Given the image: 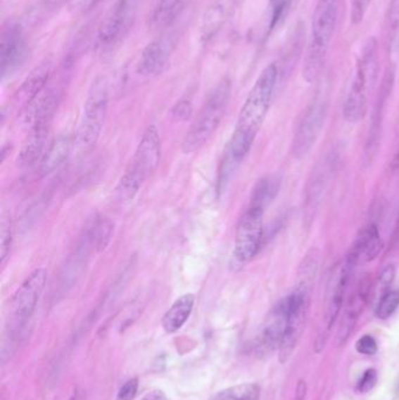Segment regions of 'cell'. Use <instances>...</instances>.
I'll return each instance as SVG.
<instances>
[{
    "label": "cell",
    "mask_w": 399,
    "mask_h": 400,
    "mask_svg": "<svg viewBox=\"0 0 399 400\" xmlns=\"http://www.w3.org/2000/svg\"><path fill=\"white\" fill-rule=\"evenodd\" d=\"M308 310V288L300 285L270 311L258 338V348L267 352L279 349L281 362H286L301 337Z\"/></svg>",
    "instance_id": "obj_1"
},
{
    "label": "cell",
    "mask_w": 399,
    "mask_h": 400,
    "mask_svg": "<svg viewBox=\"0 0 399 400\" xmlns=\"http://www.w3.org/2000/svg\"><path fill=\"white\" fill-rule=\"evenodd\" d=\"M277 81L278 67L275 63H271L261 72L247 95L229 141V153L233 162H240L250 153L255 137L267 116Z\"/></svg>",
    "instance_id": "obj_2"
},
{
    "label": "cell",
    "mask_w": 399,
    "mask_h": 400,
    "mask_svg": "<svg viewBox=\"0 0 399 400\" xmlns=\"http://www.w3.org/2000/svg\"><path fill=\"white\" fill-rule=\"evenodd\" d=\"M341 0H317L312 14L308 47L305 52L302 75L309 84L315 82L322 73L327 53L336 28Z\"/></svg>",
    "instance_id": "obj_3"
},
{
    "label": "cell",
    "mask_w": 399,
    "mask_h": 400,
    "mask_svg": "<svg viewBox=\"0 0 399 400\" xmlns=\"http://www.w3.org/2000/svg\"><path fill=\"white\" fill-rule=\"evenodd\" d=\"M379 70V46L375 38L367 40L358 58L350 87L344 100L343 115L349 123H357L365 117L370 91Z\"/></svg>",
    "instance_id": "obj_4"
},
{
    "label": "cell",
    "mask_w": 399,
    "mask_h": 400,
    "mask_svg": "<svg viewBox=\"0 0 399 400\" xmlns=\"http://www.w3.org/2000/svg\"><path fill=\"white\" fill-rule=\"evenodd\" d=\"M160 155L162 144L160 131L155 124H150L143 133L130 165L118 181L116 191L120 198L125 200L134 199L146 179L160 165Z\"/></svg>",
    "instance_id": "obj_5"
},
{
    "label": "cell",
    "mask_w": 399,
    "mask_h": 400,
    "mask_svg": "<svg viewBox=\"0 0 399 400\" xmlns=\"http://www.w3.org/2000/svg\"><path fill=\"white\" fill-rule=\"evenodd\" d=\"M229 96L231 82L227 79H224L210 93L199 115L186 133L184 141L182 143L183 153L186 155L195 153L211 138L222 122L229 105Z\"/></svg>",
    "instance_id": "obj_6"
},
{
    "label": "cell",
    "mask_w": 399,
    "mask_h": 400,
    "mask_svg": "<svg viewBox=\"0 0 399 400\" xmlns=\"http://www.w3.org/2000/svg\"><path fill=\"white\" fill-rule=\"evenodd\" d=\"M265 209L250 205L240 217L234 234L233 258L240 265H246L253 260L260 250L264 238Z\"/></svg>",
    "instance_id": "obj_7"
},
{
    "label": "cell",
    "mask_w": 399,
    "mask_h": 400,
    "mask_svg": "<svg viewBox=\"0 0 399 400\" xmlns=\"http://www.w3.org/2000/svg\"><path fill=\"white\" fill-rule=\"evenodd\" d=\"M108 108L107 84L95 81L84 102V114L77 129V143L82 148L94 146L103 129Z\"/></svg>",
    "instance_id": "obj_8"
},
{
    "label": "cell",
    "mask_w": 399,
    "mask_h": 400,
    "mask_svg": "<svg viewBox=\"0 0 399 400\" xmlns=\"http://www.w3.org/2000/svg\"><path fill=\"white\" fill-rule=\"evenodd\" d=\"M357 267V262L347 255L343 264L338 268V271L333 275L328 285L327 292L326 313H324V330L319 335L317 340V347L323 348L326 344L327 338L329 335L331 327L336 322L341 310L343 308L344 299L347 294L351 276L354 274L355 268Z\"/></svg>",
    "instance_id": "obj_9"
},
{
    "label": "cell",
    "mask_w": 399,
    "mask_h": 400,
    "mask_svg": "<svg viewBox=\"0 0 399 400\" xmlns=\"http://www.w3.org/2000/svg\"><path fill=\"white\" fill-rule=\"evenodd\" d=\"M47 282L45 268H37L25 278L11 299V318L15 327L21 328L34 313Z\"/></svg>",
    "instance_id": "obj_10"
},
{
    "label": "cell",
    "mask_w": 399,
    "mask_h": 400,
    "mask_svg": "<svg viewBox=\"0 0 399 400\" xmlns=\"http://www.w3.org/2000/svg\"><path fill=\"white\" fill-rule=\"evenodd\" d=\"M326 117L327 108L323 103H314L307 109L293 137V156L300 160L312 150L322 131Z\"/></svg>",
    "instance_id": "obj_11"
},
{
    "label": "cell",
    "mask_w": 399,
    "mask_h": 400,
    "mask_svg": "<svg viewBox=\"0 0 399 400\" xmlns=\"http://www.w3.org/2000/svg\"><path fill=\"white\" fill-rule=\"evenodd\" d=\"M27 56V42L20 26L8 22L0 37V72L3 77L11 75L24 63Z\"/></svg>",
    "instance_id": "obj_12"
},
{
    "label": "cell",
    "mask_w": 399,
    "mask_h": 400,
    "mask_svg": "<svg viewBox=\"0 0 399 400\" xmlns=\"http://www.w3.org/2000/svg\"><path fill=\"white\" fill-rule=\"evenodd\" d=\"M175 49L176 38L174 34H164L155 39L141 54L137 72L146 77L160 75L170 63Z\"/></svg>",
    "instance_id": "obj_13"
},
{
    "label": "cell",
    "mask_w": 399,
    "mask_h": 400,
    "mask_svg": "<svg viewBox=\"0 0 399 400\" xmlns=\"http://www.w3.org/2000/svg\"><path fill=\"white\" fill-rule=\"evenodd\" d=\"M241 0H215L205 11L201 20V40L204 44L213 40L229 24L239 8Z\"/></svg>",
    "instance_id": "obj_14"
},
{
    "label": "cell",
    "mask_w": 399,
    "mask_h": 400,
    "mask_svg": "<svg viewBox=\"0 0 399 400\" xmlns=\"http://www.w3.org/2000/svg\"><path fill=\"white\" fill-rule=\"evenodd\" d=\"M59 93L52 87H46L24 112L25 124L28 129L34 127L49 126L59 105Z\"/></svg>",
    "instance_id": "obj_15"
},
{
    "label": "cell",
    "mask_w": 399,
    "mask_h": 400,
    "mask_svg": "<svg viewBox=\"0 0 399 400\" xmlns=\"http://www.w3.org/2000/svg\"><path fill=\"white\" fill-rule=\"evenodd\" d=\"M370 295H372V285L367 280H363L357 285V288L355 289L354 292L349 296L344 306L340 329H338V342L342 344L347 341L349 335L357 323L365 304L370 299Z\"/></svg>",
    "instance_id": "obj_16"
},
{
    "label": "cell",
    "mask_w": 399,
    "mask_h": 400,
    "mask_svg": "<svg viewBox=\"0 0 399 400\" xmlns=\"http://www.w3.org/2000/svg\"><path fill=\"white\" fill-rule=\"evenodd\" d=\"M51 77H52V65L49 61L35 67L26 77V80L21 84L17 94L14 96V102L18 108L24 110L47 87Z\"/></svg>",
    "instance_id": "obj_17"
},
{
    "label": "cell",
    "mask_w": 399,
    "mask_h": 400,
    "mask_svg": "<svg viewBox=\"0 0 399 400\" xmlns=\"http://www.w3.org/2000/svg\"><path fill=\"white\" fill-rule=\"evenodd\" d=\"M382 247V239L379 228L372 224L360 232L357 238L355 239L354 244L351 245L348 255L354 259L357 264L372 262L379 257Z\"/></svg>",
    "instance_id": "obj_18"
},
{
    "label": "cell",
    "mask_w": 399,
    "mask_h": 400,
    "mask_svg": "<svg viewBox=\"0 0 399 400\" xmlns=\"http://www.w3.org/2000/svg\"><path fill=\"white\" fill-rule=\"evenodd\" d=\"M129 18H130V8L125 1H121L100 28L98 41L101 47L110 46L121 37V34H123V32L128 26Z\"/></svg>",
    "instance_id": "obj_19"
},
{
    "label": "cell",
    "mask_w": 399,
    "mask_h": 400,
    "mask_svg": "<svg viewBox=\"0 0 399 400\" xmlns=\"http://www.w3.org/2000/svg\"><path fill=\"white\" fill-rule=\"evenodd\" d=\"M393 74H388L386 79H384L382 89H381L379 100H377V105H376L375 112H374V116H372V127H370V130H369L368 141H367V146H365V156H367L369 160H372V157L375 156L377 148H379L383 109H384L386 98L389 95L390 88L393 86Z\"/></svg>",
    "instance_id": "obj_20"
},
{
    "label": "cell",
    "mask_w": 399,
    "mask_h": 400,
    "mask_svg": "<svg viewBox=\"0 0 399 400\" xmlns=\"http://www.w3.org/2000/svg\"><path fill=\"white\" fill-rule=\"evenodd\" d=\"M195 306V296L184 294L175 301L174 304L164 314L162 327L167 334H174L179 330L189 320Z\"/></svg>",
    "instance_id": "obj_21"
},
{
    "label": "cell",
    "mask_w": 399,
    "mask_h": 400,
    "mask_svg": "<svg viewBox=\"0 0 399 400\" xmlns=\"http://www.w3.org/2000/svg\"><path fill=\"white\" fill-rule=\"evenodd\" d=\"M49 126H39L28 129L27 136L25 138L20 151L17 157L18 164L31 165L42 156L45 149L46 139L49 136Z\"/></svg>",
    "instance_id": "obj_22"
},
{
    "label": "cell",
    "mask_w": 399,
    "mask_h": 400,
    "mask_svg": "<svg viewBox=\"0 0 399 400\" xmlns=\"http://www.w3.org/2000/svg\"><path fill=\"white\" fill-rule=\"evenodd\" d=\"M72 142L68 137H59L51 144L39 164L38 174L40 177L52 174L53 171L61 167L70 157Z\"/></svg>",
    "instance_id": "obj_23"
},
{
    "label": "cell",
    "mask_w": 399,
    "mask_h": 400,
    "mask_svg": "<svg viewBox=\"0 0 399 400\" xmlns=\"http://www.w3.org/2000/svg\"><path fill=\"white\" fill-rule=\"evenodd\" d=\"M190 1L191 0H160L150 14V27L160 30L170 26Z\"/></svg>",
    "instance_id": "obj_24"
},
{
    "label": "cell",
    "mask_w": 399,
    "mask_h": 400,
    "mask_svg": "<svg viewBox=\"0 0 399 400\" xmlns=\"http://www.w3.org/2000/svg\"><path fill=\"white\" fill-rule=\"evenodd\" d=\"M280 185H281V179L277 174H271V176L260 179L252 191L250 205L266 209L278 195Z\"/></svg>",
    "instance_id": "obj_25"
},
{
    "label": "cell",
    "mask_w": 399,
    "mask_h": 400,
    "mask_svg": "<svg viewBox=\"0 0 399 400\" xmlns=\"http://www.w3.org/2000/svg\"><path fill=\"white\" fill-rule=\"evenodd\" d=\"M328 172H330V167L328 162L321 164L312 174V179L309 181L307 188V205L310 209H315L317 202L321 199L323 190L326 188L327 181H328Z\"/></svg>",
    "instance_id": "obj_26"
},
{
    "label": "cell",
    "mask_w": 399,
    "mask_h": 400,
    "mask_svg": "<svg viewBox=\"0 0 399 400\" xmlns=\"http://www.w3.org/2000/svg\"><path fill=\"white\" fill-rule=\"evenodd\" d=\"M260 387L257 384L245 383L219 391L211 400H259Z\"/></svg>",
    "instance_id": "obj_27"
},
{
    "label": "cell",
    "mask_w": 399,
    "mask_h": 400,
    "mask_svg": "<svg viewBox=\"0 0 399 400\" xmlns=\"http://www.w3.org/2000/svg\"><path fill=\"white\" fill-rule=\"evenodd\" d=\"M399 306L398 290H389L379 299L376 307V316L381 320H386L396 311Z\"/></svg>",
    "instance_id": "obj_28"
},
{
    "label": "cell",
    "mask_w": 399,
    "mask_h": 400,
    "mask_svg": "<svg viewBox=\"0 0 399 400\" xmlns=\"http://www.w3.org/2000/svg\"><path fill=\"white\" fill-rule=\"evenodd\" d=\"M93 233H91V239L95 248L99 252L103 251L107 247L109 241L111 239V233H113V226L109 221H99L94 227H93Z\"/></svg>",
    "instance_id": "obj_29"
},
{
    "label": "cell",
    "mask_w": 399,
    "mask_h": 400,
    "mask_svg": "<svg viewBox=\"0 0 399 400\" xmlns=\"http://www.w3.org/2000/svg\"><path fill=\"white\" fill-rule=\"evenodd\" d=\"M388 28L393 46L399 45V0H391L388 11Z\"/></svg>",
    "instance_id": "obj_30"
},
{
    "label": "cell",
    "mask_w": 399,
    "mask_h": 400,
    "mask_svg": "<svg viewBox=\"0 0 399 400\" xmlns=\"http://www.w3.org/2000/svg\"><path fill=\"white\" fill-rule=\"evenodd\" d=\"M0 262L5 264L7 257L10 254L11 245H12V231H11L10 221L3 217L0 224Z\"/></svg>",
    "instance_id": "obj_31"
},
{
    "label": "cell",
    "mask_w": 399,
    "mask_h": 400,
    "mask_svg": "<svg viewBox=\"0 0 399 400\" xmlns=\"http://www.w3.org/2000/svg\"><path fill=\"white\" fill-rule=\"evenodd\" d=\"M395 274H396V271H395V267L393 265L388 266V267L383 269L382 273L379 275L377 289H376V295L379 296V299L386 292H389L391 283L395 280Z\"/></svg>",
    "instance_id": "obj_32"
},
{
    "label": "cell",
    "mask_w": 399,
    "mask_h": 400,
    "mask_svg": "<svg viewBox=\"0 0 399 400\" xmlns=\"http://www.w3.org/2000/svg\"><path fill=\"white\" fill-rule=\"evenodd\" d=\"M292 0H270L271 8V28L275 27L291 6Z\"/></svg>",
    "instance_id": "obj_33"
},
{
    "label": "cell",
    "mask_w": 399,
    "mask_h": 400,
    "mask_svg": "<svg viewBox=\"0 0 399 400\" xmlns=\"http://www.w3.org/2000/svg\"><path fill=\"white\" fill-rule=\"evenodd\" d=\"M372 1V0H350V20L353 24H361Z\"/></svg>",
    "instance_id": "obj_34"
},
{
    "label": "cell",
    "mask_w": 399,
    "mask_h": 400,
    "mask_svg": "<svg viewBox=\"0 0 399 400\" xmlns=\"http://www.w3.org/2000/svg\"><path fill=\"white\" fill-rule=\"evenodd\" d=\"M355 348L357 350L358 354H362V355L365 356H372L375 355L376 352H377L379 345H377V342H376L375 338L370 336V335H365V336H362V337L356 342Z\"/></svg>",
    "instance_id": "obj_35"
},
{
    "label": "cell",
    "mask_w": 399,
    "mask_h": 400,
    "mask_svg": "<svg viewBox=\"0 0 399 400\" xmlns=\"http://www.w3.org/2000/svg\"><path fill=\"white\" fill-rule=\"evenodd\" d=\"M376 383H377V373H376V370L368 369L367 371H365V373L362 375L361 378L358 380L356 390L360 394H367V392L372 391L375 387Z\"/></svg>",
    "instance_id": "obj_36"
},
{
    "label": "cell",
    "mask_w": 399,
    "mask_h": 400,
    "mask_svg": "<svg viewBox=\"0 0 399 400\" xmlns=\"http://www.w3.org/2000/svg\"><path fill=\"white\" fill-rule=\"evenodd\" d=\"M139 390V380L132 378L125 382L118 390V400H132Z\"/></svg>",
    "instance_id": "obj_37"
},
{
    "label": "cell",
    "mask_w": 399,
    "mask_h": 400,
    "mask_svg": "<svg viewBox=\"0 0 399 400\" xmlns=\"http://www.w3.org/2000/svg\"><path fill=\"white\" fill-rule=\"evenodd\" d=\"M172 115L178 121H186L192 115V105L188 100H181L175 105Z\"/></svg>",
    "instance_id": "obj_38"
},
{
    "label": "cell",
    "mask_w": 399,
    "mask_h": 400,
    "mask_svg": "<svg viewBox=\"0 0 399 400\" xmlns=\"http://www.w3.org/2000/svg\"><path fill=\"white\" fill-rule=\"evenodd\" d=\"M141 400H167V397L163 391L153 390L148 392Z\"/></svg>",
    "instance_id": "obj_39"
},
{
    "label": "cell",
    "mask_w": 399,
    "mask_h": 400,
    "mask_svg": "<svg viewBox=\"0 0 399 400\" xmlns=\"http://www.w3.org/2000/svg\"><path fill=\"white\" fill-rule=\"evenodd\" d=\"M305 382H300L296 387V400H305Z\"/></svg>",
    "instance_id": "obj_40"
},
{
    "label": "cell",
    "mask_w": 399,
    "mask_h": 400,
    "mask_svg": "<svg viewBox=\"0 0 399 400\" xmlns=\"http://www.w3.org/2000/svg\"><path fill=\"white\" fill-rule=\"evenodd\" d=\"M84 10H91L100 0H77Z\"/></svg>",
    "instance_id": "obj_41"
}]
</instances>
